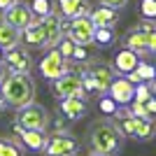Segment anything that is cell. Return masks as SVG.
<instances>
[{"mask_svg":"<svg viewBox=\"0 0 156 156\" xmlns=\"http://www.w3.org/2000/svg\"><path fill=\"white\" fill-rule=\"evenodd\" d=\"M0 98H2L5 107H14V110L33 103L35 100V82H33L30 72H21V75L5 72V77L0 82Z\"/></svg>","mask_w":156,"mask_h":156,"instance_id":"1","label":"cell"},{"mask_svg":"<svg viewBox=\"0 0 156 156\" xmlns=\"http://www.w3.org/2000/svg\"><path fill=\"white\" fill-rule=\"evenodd\" d=\"M124 140L126 137L117 130V126L112 124V119H103L89 128L86 135V144L89 149L103 156H117L119 151L124 149Z\"/></svg>","mask_w":156,"mask_h":156,"instance_id":"2","label":"cell"},{"mask_svg":"<svg viewBox=\"0 0 156 156\" xmlns=\"http://www.w3.org/2000/svg\"><path fill=\"white\" fill-rule=\"evenodd\" d=\"M112 124L117 126V130L128 140H137V142H149L154 137V119H137L128 112V107H119L112 114Z\"/></svg>","mask_w":156,"mask_h":156,"instance_id":"3","label":"cell"},{"mask_svg":"<svg viewBox=\"0 0 156 156\" xmlns=\"http://www.w3.org/2000/svg\"><path fill=\"white\" fill-rule=\"evenodd\" d=\"M14 124L21 126V128H33V130H47L51 126V117H49V110L44 105H37L35 100L23 107L16 110V117H14Z\"/></svg>","mask_w":156,"mask_h":156,"instance_id":"4","label":"cell"},{"mask_svg":"<svg viewBox=\"0 0 156 156\" xmlns=\"http://www.w3.org/2000/svg\"><path fill=\"white\" fill-rule=\"evenodd\" d=\"M93 28L96 26L89 19V14H77V16L63 21V35L70 37L75 44H82V47L93 44Z\"/></svg>","mask_w":156,"mask_h":156,"instance_id":"5","label":"cell"},{"mask_svg":"<svg viewBox=\"0 0 156 156\" xmlns=\"http://www.w3.org/2000/svg\"><path fill=\"white\" fill-rule=\"evenodd\" d=\"M121 40H124L126 49L135 51L140 58H144V56H149V54L156 51V30L144 33V30H140L137 26H133Z\"/></svg>","mask_w":156,"mask_h":156,"instance_id":"6","label":"cell"},{"mask_svg":"<svg viewBox=\"0 0 156 156\" xmlns=\"http://www.w3.org/2000/svg\"><path fill=\"white\" fill-rule=\"evenodd\" d=\"M0 68L5 72H14V75H21V72H30L33 70V56L26 47H12V49H5L2 54V63Z\"/></svg>","mask_w":156,"mask_h":156,"instance_id":"7","label":"cell"},{"mask_svg":"<svg viewBox=\"0 0 156 156\" xmlns=\"http://www.w3.org/2000/svg\"><path fill=\"white\" fill-rule=\"evenodd\" d=\"M44 154L49 156H77L79 151V140L72 133H51L47 137V144H44Z\"/></svg>","mask_w":156,"mask_h":156,"instance_id":"8","label":"cell"},{"mask_svg":"<svg viewBox=\"0 0 156 156\" xmlns=\"http://www.w3.org/2000/svg\"><path fill=\"white\" fill-rule=\"evenodd\" d=\"M68 63H70V61L63 58V56H61V54L51 47V49H47L44 56L40 58L37 70H40V75H42L44 79H49V82H51V79L63 77L65 72H70V65H68Z\"/></svg>","mask_w":156,"mask_h":156,"instance_id":"9","label":"cell"},{"mask_svg":"<svg viewBox=\"0 0 156 156\" xmlns=\"http://www.w3.org/2000/svg\"><path fill=\"white\" fill-rule=\"evenodd\" d=\"M51 93L58 100L63 98H86L84 93V86H82V77H79L77 72H65L63 77L58 79H51Z\"/></svg>","mask_w":156,"mask_h":156,"instance_id":"10","label":"cell"},{"mask_svg":"<svg viewBox=\"0 0 156 156\" xmlns=\"http://www.w3.org/2000/svg\"><path fill=\"white\" fill-rule=\"evenodd\" d=\"M84 72L98 84V91H100V96L107 91V86H110L112 79L117 77V72H114V68H112L110 63L98 61V58H91L89 63H84Z\"/></svg>","mask_w":156,"mask_h":156,"instance_id":"11","label":"cell"},{"mask_svg":"<svg viewBox=\"0 0 156 156\" xmlns=\"http://www.w3.org/2000/svg\"><path fill=\"white\" fill-rule=\"evenodd\" d=\"M37 23L42 28V33H44V47L42 49L56 47V42L63 37V16L58 12H51L47 16H37Z\"/></svg>","mask_w":156,"mask_h":156,"instance_id":"12","label":"cell"},{"mask_svg":"<svg viewBox=\"0 0 156 156\" xmlns=\"http://www.w3.org/2000/svg\"><path fill=\"white\" fill-rule=\"evenodd\" d=\"M14 133H16V142L23 147V151H33V154H40L47 144V137L49 133L47 130H33V128H21V126L14 124Z\"/></svg>","mask_w":156,"mask_h":156,"instance_id":"13","label":"cell"},{"mask_svg":"<svg viewBox=\"0 0 156 156\" xmlns=\"http://www.w3.org/2000/svg\"><path fill=\"white\" fill-rule=\"evenodd\" d=\"M33 19H35V16H33L28 2H21V0H16V2H12L9 7L2 9V21L9 23V26H14L16 30H23Z\"/></svg>","mask_w":156,"mask_h":156,"instance_id":"14","label":"cell"},{"mask_svg":"<svg viewBox=\"0 0 156 156\" xmlns=\"http://www.w3.org/2000/svg\"><path fill=\"white\" fill-rule=\"evenodd\" d=\"M133 91H135V84H130L124 75H117V77L110 82V86H107L105 93H107L119 107H126V105L133 100Z\"/></svg>","mask_w":156,"mask_h":156,"instance_id":"15","label":"cell"},{"mask_svg":"<svg viewBox=\"0 0 156 156\" xmlns=\"http://www.w3.org/2000/svg\"><path fill=\"white\" fill-rule=\"evenodd\" d=\"M86 112H89V103H86V98H63L58 100V114L65 119V121H79V119L86 117Z\"/></svg>","mask_w":156,"mask_h":156,"instance_id":"16","label":"cell"},{"mask_svg":"<svg viewBox=\"0 0 156 156\" xmlns=\"http://www.w3.org/2000/svg\"><path fill=\"white\" fill-rule=\"evenodd\" d=\"M137 61H140V56H137L135 51H130V49H119L117 54H114V58H112V68H114V72L117 75H128V72L135 70Z\"/></svg>","mask_w":156,"mask_h":156,"instance_id":"17","label":"cell"},{"mask_svg":"<svg viewBox=\"0 0 156 156\" xmlns=\"http://www.w3.org/2000/svg\"><path fill=\"white\" fill-rule=\"evenodd\" d=\"M19 42H23L26 49H42V47H44V33H42V28H40L37 19H33L30 23L21 30Z\"/></svg>","mask_w":156,"mask_h":156,"instance_id":"18","label":"cell"},{"mask_svg":"<svg viewBox=\"0 0 156 156\" xmlns=\"http://www.w3.org/2000/svg\"><path fill=\"white\" fill-rule=\"evenodd\" d=\"M89 19L93 21V26H107V28H114L119 21V14L117 9H112V7L107 5H100L96 7V9H89Z\"/></svg>","mask_w":156,"mask_h":156,"instance_id":"19","label":"cell"},{"mask_svg":"<svg viewBox=\"0 0 156 156\" xmlns=\"http://www.w3.org/2000/svg\"><path fill=\"white\" fill-rule=\"evenodd\" d=\"M56 12L63 19H72L77 14H89V5H86V0H58Z\"/></svg>","mask_w":156,"mask_h":156,"instance_id":"20","label":"cell"},{"mask_svg":"<svg viewBox=\"0 0 156 156\" xmlns=\"http://www.w3.org/2000/svg\"><path fill=\"white\" fill-rule=\"evenodd\" d=\"M124 77L128 79L130 84H137V82H154L156 70H154V65H151V63H147L144 58H140L137 65H135V70L128 72V75H124Z\"/></svg>","mask_w":156,"mask_h":156,"instance_id":"21","label":"cell"},{"mask_svg":"<svg viewBox=\"0 0 156 156\" xmlns=\"http://www.w3.org/2000/svg\"><path fill=\"white\" fill-rule=\"evenodd\" d=\"M19 37H21V30H16L14 26H9V23H5V21H0V49H2V51L21 44Z\"/></svg>","mask_w":156,"mask_h":156,"instance_id":"22","label":"cell"},{"mask_svg":"<svg viewBox=\"0 0 156 156\" xmlns=\"http://www.w3.org/2000/svg\"><path fill=\"white\" fill-rule=\"evenodd\" d=\"M114 42H117L114 28H107V26H96L93 28V44H96L98 49H110Z\"/></svg>","mask_w":156,"mask_h":156,"instance_id":"23","label":"cell"},{"mask_svg":"<svg viewBox=\"0 0 156 156\" xmlns=\"http://www.w3.org/2000/svg\"><path fill=\"white\" fill-rule=\"evenodd\" d=\"M28 7H30V12H33L35 19H37V16H47V14L56 12L54 0H28Z\"/></svg>","mask_w":156,"mask_h":156,"instance_id":"24","label":"cell"},{"mask_svg":"<svg viewBox=\"0 0 156 156\" xmlns=\"http://www.w3.org/2000/svg\"><path fill=\"white\" fill-rule=\"evenodd\" d=\"M0 156H26L23 147L12 137H0Z\"/></svg>","mask_w":156,"mask_h":156,"instance_id":"25","label":"cell"},{"mask_svg":"<svg viewBox=\"0 0 156 156\" xmlns=\"http://www.w3.org/2000/svg\"><path fill=\"white\" fill-rule=\"evenodd\" d=\"M70 61L72 63H89L91 61V51H89V47H82V44H75V49H72L70 54Z\"/></svg>","mask_w":156,"mask_h":156,"instance_id":"26","label":"cell"},{"mask_svg":"<svg viewBox=\"0 0 156 156\" xmlns=\"http://www.w3.org/2000/svg\"><path fill=\"white\" fill-rule=\"evenodd\" d=\"M54 49H56V51H58L63 58L70 61V54H72V49H75V42H72L70 37H65V35H63V37L56 42V47H54Z\"/></svg>","mask_w":156,"mask_h":156,"instance_id":"27","label":"cell"},{"mask_svg":"<svg viewBox=\"0 0 156 156\" xmlns=\"http://www.w3.org/2000/svg\"><path fill=\"white\" fill-rule=\"evenodd\" d=\"M117 110H119V105L114 103L107 93H103V96H100V112H103V114H107V117H112Z\"/></svg>","mask_w":156,"mask_h":156,"instance_id":"28","label":"cell"},{"mask_svg":"<svg viewBox=\"0 0 156 156\" xmlns=\"http://www.w3.org/2000/svg\"><path fill=\"white\" fill-rule=\"evenodd\" d=\"M140 14H142V19H156V0H142Z\"/></svg>","mask_w":156,"mask_h":156,"instance_id":"29","label":"cell"},{"mask_svg":"<svg viewBox=\"0 0 156 156\" xmlns=\"http://www.w3.org/2000/svg\"><path fill=\"white\" fill-rule=\"evenodd\" d=\"M142 105H144V110H147V114L154 119V114H156V98H154V96H149Z\"/></svg>","mask_w":156,"mask_h":156,"instance_id":"30","label":"cell"},{"mask_svg":"<svg viewBox=\"0 0 156 156\" xmlns=\"http://www.w3.org/2000/svg\"><path fill=\"white\" fill-rule=\"evenodd\" d=\"M103 5L112 7V9H121V7L128 5V0H103Z\"/></svg>","mask_w":156,"mask_h":156,"instance_id":"31","label":"cell"},{"mask_svg":"<svg viewBox=\"0 0 156 156\" xmlns=\"http://www.w3.org/2000/svg\"><path fill=\"white\" fill-rule=\"evenodd\" d=\"M12 2H16V0H0V12H2L5 7H9V5H12Z\"/></svg>","mask_w":156,"mask_h":156,"instance_id":"32","label":"cell"},{"mask_svg":"<svg viewBox=\"0 0 156 156\" xmlns=\"http://www.w3.org/2000/svg\"><path fill=\"white\" fill-rule=\"evenodd\" d=\"M2 77H5V70H2V68H0V82H2Z\"/></svg>","mask_w":156,"mask_h":156,"instance_id":"33","label":"cell"},{"mask_svg":"<svg viewBox=\"0 0 156 156\" xmlns=\"http://www.w3.org/2000/svg\"><path fill=\"white\" fill-rule=\"evenodd\" d=\"M89 156H103V154H96V151H89Z\"/></svg>","mask_w":156,"mask_h":156,"instance_id":"34","label":"cell"},{"mask_svg":"<svg viewBox=\"0 0 156 156\" xmlns=\"http://www.w3.org/2000/svg\"><path fill=\"white\" fill-rule=\"evenodd\" d=\"M2 107H5V103H2V98H0V110H2Z\"/></svg>","mask_w":156,"mask_h":156,"instance_id":"35","label":"cell"},{"mask_svg":"<svg viewBox=\"0 0 156 156\" xmlns=\"http://www.w3.org/2000/svg\"><path fill=\"white\" fill-rule=\"evenodd\" d=\"M2 54H5V51H2V49H0V63H2Z\"/></svg>","mask_w":156,"mask_h":156,"instance_id":"36","label":"cell"},{"mask_svg":"<svg viewBox=\"0 0 156 156\" xmlns=\"http://www.w3.org/2000/svg\"><path fill=\"white\" fill-rule=\"evenodd\" d=\"M44 156H49V154H44Z\"/></svg>","mask_w":156,"mask_h":156,"instance_id":"37","label":"cell"}]
</instances>
